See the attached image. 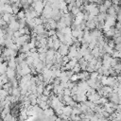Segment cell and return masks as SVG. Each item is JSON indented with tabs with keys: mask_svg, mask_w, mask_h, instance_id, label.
<instances>
[{
	"mask_svg": "<svg viewBox=\"0 0 121 121\" xmlns=\"http://www.w3.org/2000/svg\"><path fill=\"white\" fill-rule=\"evenodd\" d=\"M98 12L101 13H105L107 12V8L103 4H100V5H98Z\"/></svg>",
	"mask_w": 121,
	"mask_h": 121,
	"instance_id": "cell-4",
	"label": "cell"
},
{
	"mask_svg": "<svg viewBox=\"0 0 121 121\" xmlns=\"http://www.w3.org/2000/svg\"><path fill=\"white\" fill-rule=\"evenodd\" d=\"M3 12H6V13H11L12 14V5L10 3H7V4H4V9H3Z\"/></svg>",
	"mask_w": 121,
	"mask_h": 121,
	"instance_id": "cell-2",
	"label": "cell"
},
{
	"mask_svg": "<svg viewBox=\"0 0 121 121\" xmlns=\"http://www.w3.org/2000/svg\"><path fill=\"white\" fill-rule=\"evenodd\" d=\"M102 4H103L107 9L110 8V7L113 5V4H112V0H103V3H102Z\"/></svg>",
	"mask_w": 121,
	"mask_h": 121,
	"instance_id": "cell-5",
	"label": "cell"
},
{
	"mask_svg": "<svg viewBox=\"0 0 121 121\" xmlns=\"http://www.w3.org/2000/svg\"><path fill=\"white\" fill-rule=\"evenodd\" d=\"M11 17H12V14H11V13H6V12H4L3 15H1V18H2L6 23H9V22H10Z\"/></svg>",
	"mask_w": 121,
	"mask_h": 121,
	"instance_id": "cell-3",
	"label": "cell"
},
{
	"mask_svg": "<svg viewBox=\"0 0 121 121\" xmlns=\"http://www.w3.org/2000/svg\"><path fill=\"white\" fill-rule=\"evenodd\" d=\"M113 5H119V0H112Z\"/></svg>",
	"mask_w": 121,
	"mask_h": 121,
	"instance_id": "cell-7",
	"label": "cell"
},
{
	"mask_svg": "<svg viewBox=\"0 0 121 121\" xmlns=\"http://www.w3.org/2000/svg\"><path fill=\"white\" fill-rule=\"evenodd\" d=\"M16 15H17V18L18 19H23V18H25V12L24 11H19L17 13H16Z\"/></svg>",
	"mask_w": 121,
	"mask_h": 121,
	"instance_id": "cell-6",
	"label": "cell"
},
{
	"mask_svg": "<svg viewBox=\"0 0 121 121\" xmlns=\"http://www.w3.org/2000/svg\"><path fill=\"white\" fill-rule=\"evenodd\" d=\"M106 12L108 13L109 16H112V17H115V16H116V11H115V9L113 7V5H112L110 8L107 9V12Z\"/></svg>",
	"mask_w": 121,
	"mask_h": 121,
	"instance_id": "cell-1",
	"label": "cell"
},
{
	"mask_svg": "<svg viewBox=\"0 0 121 121\" xmlns=\"http://www.w3.org/2000/svg\"><path fill=\"white\" fill-rule=\"evenodd\" d=\"M9 1L12 3V4H14V3H16V2H18V0H9Z\"/></svg>",
	"mask_w": 121,
	"mask_h": 121,
	"instance_id": "cell-8",
	"label": "cell"
}]
</instances>
